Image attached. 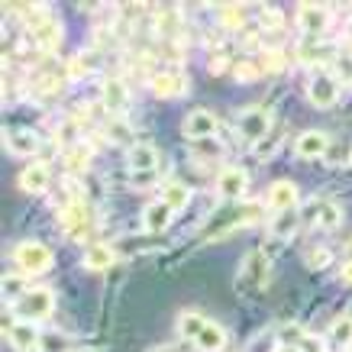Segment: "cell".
Segmentation results:
<instances>
[{
	"label": "cell",
	"mask_w": 352,
	"mask_h": 352,
	"mask_svg": "<svg viewBox=\"0 0 352 352\" xmlns=\"http://www.w3.org/2000/svg\"><path fill=\"white\" fill-rule=\"evenodd\" d=\"M262 75H265L262 58H236L233 62V78L239 85H252V81H258Z\"/></svg>",
	"instance_id": "cell-31"
},
{
	"label": "cell",
	"mask_w": 352,
	"mask_h": 352,
	"mask_svg": "<svg viewBox=\"0 0 352 352\" xmlns=\"http://www.w3.org/2000/svg\"><path fill=\"white\" fill-rule=\"evenodd\" d=\"M300 204V191L298 184L281 178V182H272L268 184V197H265V207L275 210V214H285V210H298Z\"/></svg>",
	"instance_id": "cell-11"
},
{
	"label": "cell",
	"mask_w": 352,
	"mask_h": 352,
	"mask_svg": "<svg viewBox=\"0 0 352 352\" xmlns=\"http://www.w3.org/2000/svg\"><path fill=\"white\" fill-rule=\"evenodd\" d=\"M207 323H210V320L204 317L201 310H182V314H178V323H175V327H178V336H182V340L194 342L197 336H201V330L207 327Z\"/></svg>",
	"instance_id": "cell-26"
},
{
	"label": "cell",
	"mask_w": 352,
	"mask_h": 352,
	"mask_svg": "<svg viewBox=\"0 0 352 352\" xmlns=\"http://www.w3.org/2000/svg\"><path fill=\"white\" fill-rule=\"evenodd\" d=\"M226 342H230V336H226V330L220 327V323H207L201 330V336L194 340V346H197V352H223Z\"/></svg>",
	"instance_id": "cell-25"
},
{
	"label": "cell",
	"mask_w": 352,
	"mask_h": 352,
	"mask_svg": "<svg viewBox=\"0 0 352 352\" xmlns=\"http://www.w3.org/2000/svg\"><path fill=\"white\" fill-rule=\"evenodd\" d=\"M258 217H262V204L258 201L230 204L223 210L210 214V220L204 223V239H223V236H230L233 230H243V226L256 223Z\"/></svg>",
	"instance_id": "cell-1"
},
{
	"label": "cell",
	"mask_w": 352,
	"mask_h": 352,
	"mask_svg": "<svg viewBox=\"0 0 352 352\" xmlns=\"http://www.w3.org/2000/svg\"><path fill=\"white\" fill-rule=\"evenodd\" d=\"M7 340L16 352H39L43 349V333L36 330V323H26V320H13L7 327Z\"/></svg>",
	"instance_id": "cell-14"
},
{
	"label": "cell",
	"mask_w": 352,
	"mask_h": 352,
	"mask_svg": "<svg viewBox=\"0 0 352 352\" xmlns=\"http://www.w3.org/2000/svg\"><path fill=\"white\" fill-rule=\"evenodd\" d=\"M298 30L307 36V39H320L323 32L333 26V10L327 3H298Z\"/></svg>",
	"instance_id": "cell-5"
},
{
	"label": "cell",
	"mask_w": 352,
	"mask_h": 352,
	"mask_svg": "<svg viewBox=\"0 0 352 352\" xmlns=\"http://www.w3.org/2000/svg\"><path fill=\"white\" fill-rule=\"evenodd\" d=\"M336 49L333 45H323L320 39H307V43L298 49V58L300 62H307V65H317V62H330L333 65V58H336Z\"/></svg>",
	"instance_id": "cell-28"
},
{
	"label": "cell",
	"mask_w": 352,
	"mask_h": 352,
	"mask_svg": "<svg viewBox=\"0 0 352 352\" xmlns=\"http://www.w3.org/2000/svg\"><path fill=\"white\" fill-rule=\"evenodd\" d=\"M217 10H220V23H223L226 30H243L245 26V10L243 7H236V3H220V7H217Z\"/></svg>",
	"instance_id": "cell-33"
},
{
	"label": "cell",
	"mask_w": 352,
	"mask_h": 352,
	"mask_svg": "<svg viewBox=\"0 0 352 352\" xmlns=\"http://www.w3.org/2000/svg\"><path fill=\"white\" fill-rule=\"evenodd\" d=\"M340 91H342V85L330 72H317V75H310V81H307V100L317 110L336 107V104H340Z\"/></svg>",
	"instance_id": "cell-6"
},
{
	"label": "cell",
	"mask_w": 352,
	"mask_h": 352,
	"mask_svg": "<svg viewBox=\"0 0 352 352\" xmlns=\"http://www.w3.org/2000/svg\"><path fill=\"white\" fill-rule=\"evenodd\" d=\"M149 352H182L178 346H159V349H149Z\"/></svg>",
	"instance_id": "cell-46"
},
{
	"label": "cell",
	"mask_w": 352,
	"mask_h": 352,
	"mask_svg": "<svg viewBox=\"0 0 352 352\" xmlns=\"http://www.w3.org/2000/svg\"><path fill=\"white\" fill-rule=\"evenodd\" d=\"M265 278H268V258L262 256V252H249L243 262V272H239V281L256 291L265 285Z\"/></svg>",
	"instance_id": "cell-22"
},
{
	"label": "cell",
	"mask_w": 352,
	"mask_h": 352,
	"mask_svg": "<svg viewBox=\"0 0 352 352\" xmlns=\"http://www.w3.org/2000/svg\"><path fill=\"white\" fill-rule=\"evenodd\" d=\"M342 281L352 285V258H346V265H342Z\"/></svg>",
	"instance_id": "cell-45"
},
{
	"label": "cell",
	"mask_w": 352,
	"mask_h": 352,
	"mask_svg": "<svg viewBox=\"0 0 352 352\" xmlns=\"http://www.w3.org/2000/svg\"><path fill=\"white\" fill-rule=\"evenodd\" d=\"M13 265L26 278L45 275V272L55 265V252L45 243H39V239H23V243L13 249Z\"/></svg>",
	"instance_id": "cell-2"
},
{
	"label": "cell",
	"mask_w": 352,
	"mask_h": 352,
	"mask_svg": "<svg viewBox=\"0 0 352 352\" xmlns=\"http://www.w3.org/2000/svg\"><path fill=\"white\" fill-rule=\"evenodd\" d=\"M65 336H43V349L39 352H65Z\"/></svg>",
	"instance_id": "cell-44"
},
{
	"label": "cell",
	"mask_w": 352,
	"mask_h": 352,
	"mask_svg": "<svg viewBox=\"0 0 352 352\" xmlns=\"http://www.w3.org/2000/svg\"><path fill=\"white\" fill-rule=\"evenodd\" d=\"M236 129H239V136L245 139V142H252V146H258L262 139L275 129V117H272V110L262 107V104H256V107H245L239 117H236Z\"/></svg>",
	"instance_id": "cell-4"
},
{
	"label": "cell",
	"mask_w": 352,
	"mask_h": 352,
	"mask_svg": "<svg viewBox=\"0 0 352 352\" xmlns=\"http://www.w3.org/2000/svg\"><path fill=\"white\" fill-rule=\"evenodd\" d=\"M94 55L91 52H78L75 58H68V78L72 81H78V78H87L91 72H94Z\"/></svg>",
	"instance_id": "cell-32"
},
{
	"label": "cell",
	"mask_w": 352,
	"mask_h": 352,
	"mask_svg": "<svg viewBox=\"0 0 352 352\" xmlns=\"http://www.w3.org/2000/svg\"><path fill=\"white\" fill-rule=\"evenodd\" d=\"M62 226L75 243H81L87 236V230H91V210H87V204L75 201V204H68V207H62Z\"/></svg>",
	"instance_id": "cell-13"
},
{
	"label": "cell",
	"mask_w": 352,
	"mask_h": 352,
	"mask_svg": "<svg viewBox=\"0 0 352 352\" xmlns=\"http://www.w3.org/2000/svg\"><path fill=\"white\" fill-rule=\"evenodd\" d=\"M310 223L320 226V230H336L342 223V207L336 201H310Z\"/></svg>",
	"instance_id": "cell-20"
},
{
	"label": "cell",
	"mask_w": 352,
	"mask_h": 352,
	"mask_svg": "<svg viewBox=\"0 0 352 352\" xmlns=\"http://www.w3.org/2000/svg\"><path fill=\"white\" fill-rule=\"evenodd\" d=\"M3 146H7V152L10 155H16V159H30V155H36V152L43 149V139H39V133L36 129H7L3 133Z\"/></svg>",
	"instance_id": "cell-12"
},
{
	"label": "cell",
	"mask_w": 352,
	"mask_h": 352,
	"mask_svg": "<svg viewBox=\"0 0 352 352\" xmlns=\"http://www.w3.org/2000/svg\"><path fill=\"white\" fill-rule=\"evenodd\" d=\"M171 220H175V210H171L162 197L146 204V210H142V230H146V233H165L171 226Z\"/></svg>",
	"instance_id": "cell-19"
},
{
	"label": "cell",
	"mask_w": 352,
	"mask_h": 352,
	"mask_svg": "<svg viewBox=\"0 0 352 352\" xmlns=\"http://www.w3.org/2000/svg\"><path fill=\"white\" fill-rule=\"evenodd\" d=\"M184 136L194 139V142H204V139H214L217 136V117L210 113V110H191L188 117H184Z\"/></svg>",
	"instance_id": "cell-16"
},
{
	"label": "cell",
	"mask_w": 352,
	"mask_h": 352,
	"mask_svg": "<svg viewBox=\"0 0 352 352\" xmlns=\"http://www.w3.org/2000/svg\"><path fill=\"white\" fill-rule=\"evenodd\" d=\"M281 142H285V136H281V129H272V133H268V136L256 146V155H258L262 162H268L278 149H281Z\"/></svg>",
	"instance_id": "cell-36"
},
{
	"label": "cell",
	"mask_w": 352,
	"mask_h": 352,
	"mask_svg": "<svg viewBox=\"0 0 352 352\" xmlns=\"http://www.w3.org/2000/svg\"><path fill=\"white\" fill-rule=\"evenodd\" d=\"M91 159H94V149H91V142H87V139H81V142H75L72 149L62 152L65 168L72 171V175H85L87 165H91Z\"/></svg>",
	"instance_id": "cell-24"
},
{
	"label": "cell",
	"mask_w": 352,
	"mask_h": 352,
	"mask_svg": "<svg viewBox=\"0 0 352 352\" xmlns=\"http://www.w3.org/2000/svg\"><path fill=\"white\" fill-rule=\"evenodd\" d=\"M126 168L129 175H136V171H159V149L152 142H133L126 152Z\"/></svg>",
	"instance_id": "cell-17"
},
{
	"label": "cell",
	"mask_w": 352,
	"mask_h": 352,
	"mask_svg": "<svg viewBox=\"0 0 352 352\" xmlns=\"http://www.w3.org/2000/svg\"><path fill=\"white\" fill-rule=\"evenodd\" d=\"M117 262V249L107 243H91L85 249V268L87 272H107Z\"/></svg>",
	"instance_id": "cell-23"
},
{
	"label": "cell",
	"mask_w": 352,
	"mask_h": 352,
	"mask_svg": "<svg viewBox=\"0 0 352 352\" xmlns=\"http://www.w3.org/2000/svg\"><path fill=\"white\" fill-rule=\"evenodd\" d=\"M152 94L162 97V100H175V97L188 94V75L178 72V68H165V72H155L149 78Z\"/></svg>",
	"instance_id": "cell-7"
},
{
	"label": "cell",
	"mask_w": 352,
	"mask_h": 352,
	"mask_svg": "<svg viewBox=\"0 0 352 352\" xmlns=\"http://www.w3.org/2000/svg\"><path fill=\"white\" fill-rule=\"evenodd\" d=\"M327 342L336 346V349L349 352L352 349V314H342L330 323V333H327Z\"/></svg>",
	"instance_id": "cell-27"
},
{
	"label": "cell",
	"mask_w": 352,
	"mask_h": 352,
	"mask_svg": "<svg viewBox=\"0 0 352 352\" xmlns=\"http://www.w3.org/2000/svg\"><path fill=\"white\" fill-rule=\"evenodd\" d=\"M330 249H314V252H307V265L310 268H327L330 265Z\"/></svg>",
	"instance_id": "cell-42"
},
{
	"label": "cell",
	"mask_w": 352,
	"mask_h": 352,
	"mask_svg": "<svg viewBox=\"0 0 352 352\" xmlns=\"http://www.w3.org/2000/svg\"><path fill=\"white\" fill-rule=\"evenodd\" d=\"M346 256H349V258H352V239H349V245H346Z\"/></svg>",
	"instance_id": "cell-47"
},
{
	"label": "cell",
	"mask_w": 352,
	"mask_h": 352,
	"mask_svg": "<svg viewBox=\"0 0 352 352\" xmlns=\"http://www.w3.org/2000/svg\"><path fill=\"white\" fill-rule=\"evenodd\" d=\"M13 317L16 320H26V323H43L52 317L55 310V294L52 288H45V285H39V288H30L26 294H23L16 304H13Z\"/></svg>",
	"instance_id": "cell-3"
},
{
	"label": "cell",
	"mask_w": 352,
	"mask_h": 352,
	"mask_svg": "<svg viewBox=\"0 0 352 352\" xmlns=\"http://www.w3.org/2000/svg\"><path fill=\"white\" fill-rule=\"evenodd\" d=\"M100 100H104V107L120 117L129 104V87L126 81H120V78H104V85H100Z\"/></svg>",
	"instance_id": "cell-18"
},
{
	"label": "cell",
	"mask_w": 352,
	"mask_h": 352,
	"mask_svg": "<svg viewBox=\"0 0 352 352\" xmlns=\"http://www.w3.org/2000/svg\"><path fill=\"white\" fill-rule=\"evenodd\" d=\"M298 352H327V342L320 336H304L298 346Z\"/></svg>",
	"instance_id": "cell-43"
},
{
	"label": "cell",
	"mask_w": 352,
	"mask_h": 352,
	"mask_svg": "<svg viewBox=\"0 0 352 352\" xmlns=\"http://www.w3.org/2000/svg\"><path fill=\"white\" fill-rule=\"evenodd\" d=\"M0 288H3V300H7V304L13 307V304H16V300H20L23 294L30 291V278L23 275V272H7Z\"/></svg>",
	"instance_id": "cell-30"
},
{
	"label": "cell",
	"mask_w": 352,
	"mask_h": 352,
	"mask_svg": "<svg viewBox=\"0 0 352 352\" xmlns=\"http://www.w3.org/2000/svg\"><path fill=\"white\" fill-rule=\"evenodd\" d=\"M258 58H262V68H265V72H281V68H288V55H285V49H265Z\"/></svg>",
	"instance_id": "cell-38"
},
{
	"label": "cell",
	"mask_w": 352,
	"mask_h": 352,
	"mask_svg": "<svg viewBox=\"0 0 352 352\" xmlns=\"http://www.w3.org/2000/svg\"><path fill=\"white\" fill-rule=\"evenodd\" d=\"M304 336H307V333L300 330L298 323H285V327L278 330V340H281V346L288 342V346H294V349H298V346H300V340H304Z\"/></svg>",
	"instance_id": "cell-41"
},
{
	"label": "cell",
	"mask_w": 352,
	"mask_h": 352,
	"mask_svg": "<svg viewBox=\"0 0 352 352\" xmlns=\"http://www.w3.org/2000/svg\"><path fill=\"white\" fill-rule=\"evenodd\" d=\"M330 152V133L327 129H304L298 139H294V155L304 162L323 159Z\"/></svg>",
	"instance_id": "cell-10"
},
{
	"label": "cell",
	"mask_w": 352,
	"mask_h": 352,
	"mask_svg": "<svg viewBox=\"0 0 352 352\" xmlns=\"http://www.w3.org/2000/svg\"><path fill=\"white\" fill-rule=\"evenodd\" d=\"M104 133L110 136V142H126V139L133 136V129H129V123L123 117H110L107 126H104Z\"/></svg>",
	"instance_id": "cell-37"
},
{
	"label": "cell",
	"mask_w": 352,
	"mask_h": 352,
	"mask_svg": "<svg viewBox=\"0 0 352 352\" xmlns=\"http://www.w3.org/2000/svg\"><path fill=\"white\" fill-rule=\"evenodd\" d=\"M340 85H352V52H340L333 58V72H330Z\"/></svg>",
	"instance_id": "cell-35"
},
{
	"label": "cell",
	"mask_w": 352,
	"mask_h": 352,
	"mask_svg": "<svg viewBox=\"0 0 352 352\" xmlns=\"http://www.w3.org/2000/svg\"><path fill=\"white\" fill-rule=\"evenodd\" d=\"M226 68L233 72V58H230L223 49H214V52H210V58H207V72H210V75H223Z\"/></svg>",
	"instance_id": "cell-39"
},
{
	"label": "cell",
	"mask_w": 352,
	"mask_h": 352,
	"mask_svg": "<svg viewBox=\"0 0 352 352\" xmlns=\"http://www.w3.org/2000/svg\"><path fill=\"white\" fill-rule=\"evenodd\" d=\"M245 188H249V175L243 168H236V165H226L220 168L217 175V194L230 204H239L245 197Z\"/></svg>",
	"instance_id": "cell-9"
},
{
	"label": "cell",
	"mask_w": 352,
	"mask_h": 352,
	"mask_svg": "<svg viewBox=\"0 0 352 352\" xmlns=\"http://www.w3.org/2000/svg\"><path fill=\"white\" fill-rule=\"evenodd\" d=\"M129 184L136 191H149V188H159V171H136L129 175Z\"/></svg>",
	"instance_id": "cell-40"
},
{
	"label": "cell",
	"mask_w": 352,
	"mask_h": 352,
	"mask_svg": "<svg viewBox=\"0 0 352 352\" xmlns=\"http://www.w3.org/2000/svg\"><path fill=\"white\" fill-rule=\"evenodd\" d=\"M162 201H165L171 210L178 214V210H184V207L191 204V188H188V184H182V182L162 184Z\"/></svg>",
	"instance_id": "cell-29"
},
{
	"label": "cell",
	"mask_w": 352,
	"mask_h": 352,
	"mask_svg": "<svg viewBox=\"0 0 352 352\" xmlns=\"http://www.w3.org/2000/svg\"><path fill=\"white\" fill-rule=\"evenodd\" d=\"M30 36L43 52H55L62 45V23L55 20V16H49V13H39L30 26Z\"/></svg>",
	"instance_id": "cell-8"
},
{
	"label": "cell",
	"mask_w": 352,
	"mask_h": 352,
	"mask_svg": "<svg viewBox=\"0 0 352 352\" xmlns=\"http://www.w3.org/2000/svg\"><path fill=\"white\" fill-rule=\"evenodd\" d=\"M278 349H281L278 330H265V333H258L256 340L249 342V349H245V352H278Z\"/></svg>",
	"instance_id": "cell-34"
},
{
	"label": "cell",
	"mask_w": 352,
	"mask_h": 352,
	"mask_svg": "<svg viewBox=\"0 0 352 352\" xmlns=\"http://www.w3.org/2000/svg\"><path fill=\"white\" fill-rule=\"evenodd\" d=\"M300 223H304V214H300V210L272 214V220H268V236H272V239H294Z\"/></svg>",
	"instance_id": "cell-21"
},
{
	"label": "cell",
	"mask_w": 352,
	"mask_h": 352,
	"mask_svg": "<svg viewBox=\"0 0 352 352\" xmlns=\"http://www.w3.org/2000/svg\"><path fill=\"white\" fill-rule=\"evenodd\" d=\"M16 184H20L23 194H45L49 184H52V168H49L45 162H30V165L20 171Z\"/></svg>",
	"instance_id": "cell-15"
},
{
	"label": "cell",
	"mask_w": 352,
	"mask_h": 352,
	"mask_svg": "<svg viewBox=\"0 0 352 352\" xmlns=\"http://www.w3.org/2000/svg\"><path fill=\"white\" fill-rule=\"evenodd\" d=\"M349 352H352V349H349Z\"/></svg>",
	"instance_id": "cell-48"
}]
</instances>
